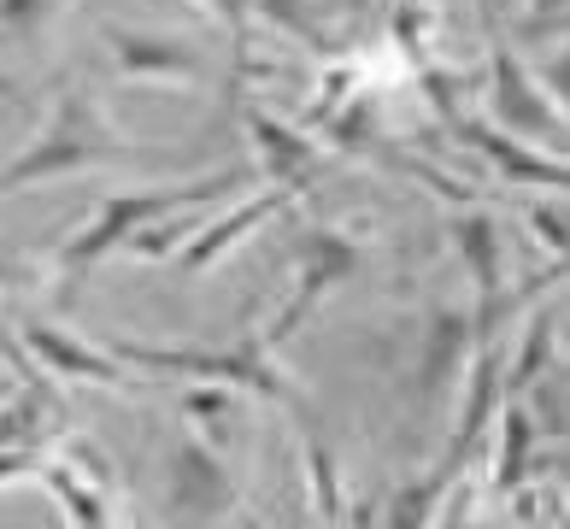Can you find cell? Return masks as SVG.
<instances>
[{"label": "cell", "instance_id": "obj_1", "mask_svg": "<svg viewBox=\"0 0 570 529\" xmlns=\"http://www.w3.org/2000/svg\"><path fill=\"white\" fill-rule=\"evenodd\" d=\"M229 188H242L236 172H218V177L188 183V188H154V195H112L82 236H71L66 247H59V271H71V277H77V271H89L100 253H112V247H124L130 236H141L147 224H165L171 212L200 206V200H213V195H229Z\"/></svg>", "mask_w": 570, "mask_h": 529}, {"label": "cell", "instance_id": "obj_2", "mask_svg": "<svg viewBox=\"0 0 570 529\" xmlns=\"http://www.w3.org/2000/svg\"><path fill=\"white\" fill-rule=\"evenodd\" d=\"M489 106L500 118V130H518V136H535V141H559L564 136V112L553 95H541V82L530 77V66L518 59V48L505 41L500 30H489Z\"/></svg>", "mask_w": 570, "mask_h": 529}, {"label": "cell", "instance_id": "obj_3", "mask_svg": "<svg viewBox=\"0 0 570 529\" xmlns=\"http://www.w3.org/2000/svg\"><path fill=\"white\" fill-rule=\"evenodd\" d=\"M118 359H130L141 371H183V376H213V383H242L265 400H288V383H277V371L265 365V347L247 342L236 353H171V347H130L112 342Z\"/></svg>", "mask_w": 570, "mask_h": 529}, {"label": "cell", "instance_id": "obj_4", "mask_svg": "<svg viewBox=\"0 0 570 529\" xmlns=\"http://www.w3.org/2000/svg\"><path fill=\"white\" fill-rule=\"evenodd\" d=\"M107 154H118V147L100 141L95 118L71 100L66 118H59V130L41 141V147H30L18 165L0 172V195H7V188H24V183H41V177H59V172H82V165H95V159H107Z\"/></svg>", "mask_w": 570, "mask_h": 529}, {"label": "cell", "instance_id": "obj_5", "mask_svg": "<svg viewBox=\"0 0 570 529\" xmlns=\"http://www.w3.org/2000/svg\"><path fill=\"white\" fill-rule=\"evenodd\" d=\"M358 271V247L347 242V236H318L306 247V265H301V288H294V301L277 312V324H271L265 335H259V347H277V342H288L294 330H301V317L324 301V294L335 288V283H347Z\"/></svg>", "mask_w": 570, "mask_h": 529}, {"label": "cell", "instance_id": "obj_6", "mask_svg": "<svg viewBox=\"0 0 570 529\" xmlns=\"http://www.w3.org/2000/svg\"><path fill=\"white\" fill-rule=\"evenodd\" d=\"M236 500V482L218 464V453L206 441H183L171 459V506H188V512H224Z\"/></svg>", "mask_w": 570, "mask_h": 529}, {"label": "cell", "instance_id": "obj_7", "mask_svg": "<svg viewBox=\"0 0 570 529\" xmlns=\"http://www.w3.org/2000/svg\"><path fill=\"white\" fill-rule=\"evenodd\" d=\"M247 130H253V141H259V154H265V165H271V177H277V188H288V195H306V183L318 177V154L294 136V130H283L277 118H265V112H247Z\"/></svg>", "mask_w": 570, "mask_h": 529}, {"label": "cell", "instance_id": "obj_8", "mask_svg": "<svg viewBox=\"0 0 570 529\" xmlns=\"http://www.w3.org/2000/svg\"><path fill=\"white\" fill-rule=\"evenodd\" d=\"M24 342L30 353H41L59 376H82V383H107V389H136V376H124L107 353H95V347H77L71 335H59L48 324H30L24 330Z\"/></svg>", "mask_w": 570, "mask_h": 529}, {"label": "cell", "instance_id": "obj_9", "mask_svg": "<svg viewBox=\"0 0 570 529\" xmlns=\"http://www.w3.org/2000/svg\"><path fill=\"white\" fill-rule=\"evenodd\" d=\"M494 406H500V359H494V347H482L476 371H471V394H464V412H459V430H453V448H448V459H441V477H448V482L459 471L464 448H476V435L489 430Z\"/></svg>", "mask_w": 570, "mask_h": 529}, {"label": "cell", "instance_id": "obj_10", "mask_svg": "<svg viewBox=\"0 0 570 529\" xmlns=\"http://www.w3.org/2000/svg\"><path fill=\"white\" fill-rule=\"evenodd\" d=\"M453 130L464 136V141H476L482 154H489L505 177H518V183H541V188H570V165H559V159H541V154H523L518 141H505V136H494V130H482V124H471V118H448Z\"/></svg>", "mask_w": 570, "mask_h": 529}, {"label": "cell", "instance_id": "obj_11", "mask_svg": "<svg viewBox=\"0 0 570 529\" xmlns=\"http://www.w3.org/2000/svg\"><path fill=\"white\" fill-rule=\"evenodd\" d=\"M283 200H288V188H265V195L242 200L236 212H229V218H218V224H213V229H206V236L195 242V247L183 253V265H188V271H206V265H213L218 253L229 247V242H242L247 229H259V224L271 218V212H283Z\"/></svg>", "mask_w": 570, "mask_h": 529}, {"label": "cell", "instance_id": "obj_12", "mask_svg": "<svg viewBox=\"0 0 570 529\" xmlns=\"http://www.w3.org/2000/svg\"><path fill=\"white\" fill-rule=\"evenodd\" d=\"M112 48L124 59L130 77H183V82H200L206 66L177 41H147V36H130V30H112Z\"/></svg>", "mask_w": 570, "mask_h": 529}, {"label": "cell", "instance_id": "obj_13", "mask_svg": "<svg viewBox=\"0 0 570 529\" xmlns=\"http://www.w3.org/2000/svg\"><path fill=\"white\" fill-rule=\"evenodd\" d=\"M464 353H471V317L448 312V317L430 330V353H424V371H417V389L435 394L441 383H448V371H459Z\"/></svg>", "mask_w": 570, "mask_h": 529}, {"label": "cell", "instance_id": "obj_14", "mask_svg": "<svg viewBox=\"0 0 570 529\" xmlns=\"http://www.w3.org/2000/svg\"><path fill=\"white\" fill-rule=\"evenodd\" d=\"M306 464H312V506H318L324 523H335L342 518V489H335V459L324 448V435L312 430V418H306Z\"/></svg>", "mask_w": 570, "mask_h": 529}, {"label": "cell", "instance_id": "obj_15", "mask_svg": "<svg viewBox=\"0 0 570 529\" xmlns=\"http://www.w3.org/2000/svg\"><path fill=\"white\" fill-rule=\"evenodd\" d=\"M48 482H53V494L66 500V512H71L77 529H107V506H100L95 482H77L66 464H48Z\"/></svg>", "mask_w": 570, "mask_h": 529}, {"label": "cell", "instance_id": "obj_16", "mask_svg": "<svg viewBox=\"0 0 570 529\" xmlns=\"http://www.w3.org/2000/svg\"><path fill=\"white\" fill-rule=\"evenodd\" d=\"M523 464H530V418L505 412V448H500V489H518Z\"/></svg>", "mask_w": 570, "mask_h": 529}, {"label": "cell", "instance_id": "obj_17", "mask_svg": "<svg viewBox=\"0 0 570 529\" xmlns=\"http://www.w3.org/2000/svg\"><path fill=\"white\" fill-rule=\"evenodd\" d=\"M441 489H448V477H430L424 489H406L394 500V529H430V512H435V500H441Z\"/></svg>", "mask_w": 570, "mask_h": 529}, {"label": "cell", "instance_id": "obj_18", "mask_svg": "<svg viewBox=\"0 0 570 529\" xmlns=\"http://www.w3.org/2000/svg\"><path fill=\"white\" fill-rule=\"evenodd\" d=\"M547 347H553V324H547V317H535L530 347H523V359L512 365V376H505V383H512V389H530V383H535V371L547 365Z\"/></svg>", "mask_w": 570, "mask_h": 529}, {"label": "cell", "instance_id": "obj_19", "mask_svg": "<svg viewBox=\"0 0 570 529\" xmlns=\"http://www.w3.org/2000/svg\"><path fill=\"white\" fill-rule=\"evenodd\" d=\"M553 89H559V112L570 118V48L559 53V66H553Z\"/></svg>", "mask_w": 570, "mask_h": 529}, {"label": "cell", "instance_id": "obj_20", "mask_svg": "<svg viewBox=\"0 0 570 529\" xmlns=\"http://www.w3.org/2000/svg\"><path fill=\"white\" fill-rule=\"evenodd\" d=\"M564 12V0H530V30H547Z\"/></svg>", "mask_w": 570, "mask_h": 529}, {"label": "cell", "instance_id": "obj_21", "mask_svg": "<svg viewBox=\"0 0 570 529\" xmlns=\"http://www.w3.org/2000/svg\"><path fill=\"white\" fill-rule=\"evenodd\" d=\"M24 464H36V448H7L0 453V477H18Z\"/></svg>", "mask_w": 570, "mask_h": 529}, {"label": "cell", "instance_id": "obj_22", "mask_svg": "<svg viewBox=\"0 0 570 529\" xmlns=\"http://www.w3.org/2000/svg\"><path fill=\"white\" fill-rule=\"evenodd\" d=\"M476 12H482V25L500 30V0H476Z\"/></svg>", "mask_w": 570, "mask_h": 529}, {"label": "cell", "instance_id": "obj_23", "mask_svg": "<svg viewBox=\"0 0 570 529\" xmlns=\"http://www.w3.org/2000/svg\"><path fill=\"white\" fill-rule=\"evenodd\" d=\"M7 283H18V265H7V259H0V288H7Z\"/></svg>", "mask_w": 570, "mask_h": 529}, {"label": "cell", "instance_id": "obj_24", "mask_svg": "<svg viewBox=\"0 0 570 529\" xmlns=\"http://www.w3.org/2000/svg\"><path fill=\"white\" fill-rule=\"evenodd\" d=\"M448 529H459V506H453V512H448Z\"/></svg>", "mask_w": 570, "mask_h": 529}, {"label": "cell", "instance_id": "obj_25", "mask_svg": "<svg viewBox=\"0 0 570 529\" xmlns=\"http://www.w3.org/2000/svg\"><path fill=\"white\" fill-rule=\"evenodd\" d=\"M353 7H365V0H353Z\"/></svg>", "mask_w": 570, "mask_h": 529}]
</instances>
